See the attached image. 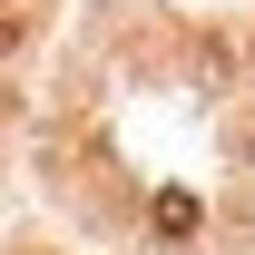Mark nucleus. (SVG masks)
<instances>
[{
  "mask_svg": "<svg viewBox=\"0 0 255 255\" xmlns=\"http://www.w3.org/2000/svg\"><path fill=\"white\" fill-rule=\"evenodd\" d=\"M196 216H206V206H196L187 187H167L157 206H147V226H157V236H196Z\"/></svg>",
  "mask_w": 255,
  "mask_h": 255,
  "instance_id": "1",
  "label": "nucleus"
},
{
  "mask_svg": "<svg viewBox=\"0 0 255 255\" xmlns=\"http://www.w3.org/2000/svg\"><path fill=\"white\" fill-rule=\"evenodd\" d=\"M20 30H30V20H20V0H0V49H10Z\"/></svg>",
  "mask_w": 255,
  "mask_h": 255,
  "instance_id": "2",
  "label": "nucleus"
},
{
  "mask_svg": "<svg viewBox=\"0 0 255 255\" xmlns=\"http://www.w3.org/2000/svg\"><path fill=\"white\" fill-rule=\"evenodd\" d=\"M236 147H246V157H255V118H246V128H236Z\"/></svg>",
  "mask_w": 255,
  "mask_h": 255,
  "instance_id": "3",
  "label": "nucleus"
}]
</instances>
